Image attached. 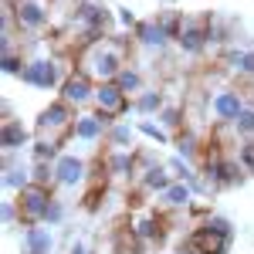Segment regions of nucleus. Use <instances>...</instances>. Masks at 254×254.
Here are the masks:
<instances>
[{"mask_svg": "<svg viewBox=\"0 0 254 254\" xmlns=\"http://www.w3.org/2000/svg\"><path fill=\"white\" fill-rule=\"evenodd\" d=\"M129 68L126 64V41L116 38H98L92 44H85L78 51V71L102 85V81H116L119 71Z\"/></svg>", "mask_w": 254, "mask_h": 254, "instance_id": "f257e3e1", "label": "nucleus"}, {"mask_svg": "<svg viewBox=\"0 0 254 254\" xmlns=\"http://www.w3.org/2000/svg\"><path fill=\"white\" fill-rule=\"evenodd\" d=\"M75 109L68 105V102H51L44 112L38 116V122H34V136L44 139V142H64V136H71V126H75Z\"/></svg>", "mask_w": 254, "mask_h": 254, "instance_id": "f03ea898", "label": "nucleus"}, {"mask_svg": "<svg viewBox=\"0 0 254 254\" xmlns=\"http://www.w3.org/2000/svg\"><path fill=\"white\" fill-rule=\"evenodd\" d=\"M7 3L14 10L17 31H24V34H41L51 24V17H55L51 0H7Z\"/></svg>", "mask_w": 254, "mask_h": 254, "instance_id": "7ed1b4c3", "label": "nucleus"}, {"mask_svg": "<svg viewBox=\"0 0 254 254\" xmlns=\"http://www.w3.org/2000/svg\"><path fill=\"white\" fill-rule=\"evenodd\" d=\"M51 187H41V183H31L17 193V210H20V224L24 227H34V224H44L48 217V207H51Z\"/></svg>", "mask_w": 254, "mask_h": 254, "instance_id": "20e7f679", "label": "nucleus"}, {"mask_svg": "<svg viewBox=\"0 0 254 254\" xmlns=\"http://www.w3.org/2000/svg\"><path fill=\"white\" fill-rule=\"evenodd\" d=\"M203 173H207V190H224V187H237L244 180V166L237 159H227V156H207L203 163Z\"/></svg>", "mask_w": 254, "mask_h": 254, "instance_id": "39448f33", "label": "nucleus"}, {"mask_svg": "<svg viewBox=\"0 0 254 254\" xmlns=\"http://www.w3.org/2000/svg\"><path fill=\"white\" fill-rule=\"evenodd\" d=\"M68 75H61V64L51 58H34L27 61V71H24V81L34 85L41 92H51V88H61Z\"/></svg>", "mask_w": 254, "mask_h": 254, "instance_id": "423d86ee", "label": "nucleus"}, {"mask_svg": "<svg viewBox=\"0 0 254 254\" xmlns=\"http://www.w3.org/2000/svg\"><path fill=\"white\" fill-rule=\"evenodd\" d=\"M227 248H231V237L217 234L214 227L200 224L193 234L187 237V244H183V254H227Z\"/></svg>", "mask_w": 254, "mask_h": 254, "instance_id": "0eeeda50", "label": "nucleus"}, {"mask_svg": "<svg viewBox=\"0 0 254 254\" xmlns=\"http://www.w3.org/2000/svg\"><path fill=\"white\" fill-rule=\"evenodd\" d=\"M92 102H95V112H109V116H116V119L126 116L129 105H132L129 95L119 88L116 81H102V85H95V98H92Z\"/></svg>", "mask_w": 254, "mask_h": 254, "instance_id": "6e6552de", "label": "nucleus"}, {"mask_svg": "<svg viewBox=\"0 0 254 254\" xmlns=\"http://www.w3.org/2000/svg\"><path fill=\"white\" fill-rule=\"evenodd\" d=\"M58 92H61V102H68L71 109H81V105H88V102L95 98V81L75 68V71L64 78V85H61Z\"/></svg>", "mask_w": 254, "mask_h": 254, "instance_id": "1a4fd4ad", "label": "nucleus"}, {"mask_svg": "<svg viewBox=\"0 0 254 254\" xmlns=\"http://www.w3.org/2000/svg\"><path fill=\"white\" fill-rule=\"evenodd\" d=\"M241 112H244V98H241V92H234V88H220V92L210 98V116H214L217 122L234 126Z\"/></svg>", "mask_w": 254, "mask_h": 254, "instance_id": "9d476101", "label": "nucleus"}, {"mask_svg": "<svg viewBox=\"0 0 254 254\" xmlns=\"http://www.w3.org/2000/svg\"><path fill=\"white\" fill-rule=\"evenodd\" d=\"M180 51H187V55H200L207 44H210V24L207 20H183V31H180Z\"/></svg>", "mask_w": 254, "mask_h": 254, "instance_id": "9b49d317", "label": "nucleus"}, {"mask_svg": "<svg viewBox=\"0 0 254 254\" xmlns=\"http://www.w3.org/2000/svg\"><path fill=\"white\" fill-rule=\"evenodd\" d=\"M0 146H3V153H17L24 146H34L31 142V129L20 126V119H3V126H0Z\"/></svg>", "mask_w": 254, "mask_h": 254, "instance_id": "f8f14e48", "label": "nucleus"}, {"mask_svg": "<svg viewBox=\"0 0 254 254\" xmlns=\"http://www.w3.org/2000/svg\"><path fill=\"white\" fill-rule=\"evenodd\" d=\"M85 173H88V163L81 156H58V163H55V176L61 187H81Z\"/></svg>", "mask_w": 254, "mask_h": 254, "instance_id": "ddd939ff", "label": "nucleus"}, {"mask_svg": "<svg viewBox=\"0 0 254 254\" xmlns=\"http://www.w3.org/2000/svg\"><path fill=\"white\" fill-rule=\"evenodd\" d=\"M24 254H51V231L48 227H41V224H34V227H24Z\"/></svg>", "mask_w": 254, "mask_h": 254, "instance_id": "4468645a", "label": "nucleus"}, {"mask_svg": "<svg viewBox=\"0 0 254 254\" xmlns=\"http://www.w3.org/2000/svg\"><path fill=\"white\" fill-rule=\"evenodd\" d=\"M136 38H139V44H146V48H153V51H163V48H166V41H170V34L163 31V24H159V20H139Z\"/></svg>", "mask_w": 254, "mask_h": 254, "instance_id": "2eb2a0df", "label": "nucleus"}, {"mask_svg": "<svg viewBox=\"0 0 254 254\" xmlns=\"http://www.w3.org/2000/svg\"><path fill=\"white\" fill-rule=\"evenodd\" d=\"M105 170L112 176H132L136 173V156L126 153V149H112V153L105 156Z\"/></svg>", "mask_w": 254, "mask_h": 254, "instance_id": "dca6fc26", "label": "nucleus"}, {"mask_svg": "<svg viewBox=\"0 0 254 254\" xmlns=\"http://www.w3.org/2000/svg\"><path fill=\"white\" fill-rule=\"evenodd\" d=\"M31 183H34V180H31V173H27L24 166H14L10 159L3 163V187H7V190H17L20 193V190L31 187Z\"/></svg>", "mask_w": 254, "mask_h": 254, "instance_id": "f3484780", "label": "nucleus"}, {"mask_svg": "<svg viewBox=\"0 0 254 254\" xmlns=\"http://www.w3.org/2000/svg\"><path fill=\"white\" fill-rule=\"evenodd\" d=\"M142 183H146V190L166 193V190L173 187V173H170L166 166H149V170H146V176H142Z\"/></svg>", "mask_w": 254, "mask_h": 254, "instance_id": "a211bd4d", "label": "nucleus"}, {"mask_svg": "<svg viewBox=\"0 0 254 254\" xmlns=\"http://www.w3.org/2000/svg\"><path fill=\"white\" fill-rule=\"evenodd\" d=\"M132 231H136L139 241H146V244H159V241H163V217H146V220L136 224Z\"/></svg>", "mask_w": 254, "mask_h": 254, "instance_id": "6ab92c4d", "label": "nucleus"}, {"mask_svg": "<svg viewBox=\"0 0 254 254\" xmlns=\"http://www.w3.org/2000/svg\"><path fill=\"white\" fill-rule=\"evenodd\" d=\"M116 85L126 92V95H142V92H146L142 75H139L136 68H122V71H119V78H116Z\"/></svg>", "mask_w": 254, "mask_h": 254, "instance_id": "aec40b11", "label": "nucleus"}, {"mask_svg": "<svg viewBox=\"0 0 254 254\" xmlns=\"http://www.w3.org/2000/svg\"><path fill=\"white\" fill-rule=\"evenodd\" d=\"M159 196H163V203H166V207H190L193 187H190V183H173L166 193H159Z\"/></svg>", "mask_w": 254, "mask_h": 254, "instance_id": "412c9836", "label": "nucleus"}, {"mask_svg": "<svg viewBox=\"0 0 254 254\" xmlns=\"http://www.w3.org/2000/svg\"><path fill=\"white\" fill-rule=\"evenodd\" d=\"M132 109L136 112H142V116H153V112H163L166 105H163V92H142V95H136V102H132Z\"/></svg>", "mask_w": 254, "mask_h": 254, "instance_id": "4be33fe9", "label": "nucleus"}, {"mask_svg": "<svg viewBox=\"0 0 254 254\" xmlns=\"http://www.w3.org/2000/svg\"><path fill=\"white\" fill-rule=\"evenodd\" d=\"M166 170L176 176V183H190V187L196 190V183H200V180H196V173L190 170V163H187L183 156H173L170 163H166Z\"/></svg>", "mask_w": 254, "mask_h": 254, "instance_id": "5701e85b", "label": "nucleus"}, {"mask_svg": "<svg viewBox=\"0 0 254 254\" xmlns=\"http://www.w3.org/2000/svg\"><path fill=\"white\" fill-rule=\"evenodd\" d=\"M132 136H136V129H132V126H126V122H116V126L109 129V142H112L116 149L132 146Z\"/></svg>", "mask_w": 254, "mask_h": 254, "instance_id": "b1692460", "label": "nucleus"}, {"mask_svg": "<svg viewBox=\"0 0 254 254\" xmlns=\"http://www.w3.org/2000/svg\"><path fill=\"white\" fill-rule=\"evenodd\" d=\"M31 180L41 183V187H55V183H58V176H55V163H38V159H34Z\"/></svg>", "mask_w": 254, "mask_h": 254, "instance_id": "393cba45", "label": "nucleus"}, {"mask_svg": "<svg viewBox=\"0 0 254 254\" xmlns=\"http://www.w3.org/2000/svg\"><path fill=\"white\" fill-rule=\"evenodd\" d=\"M58 142H44V139H34V159L38 163H58Z\"/></svg>", "mask_w": 254, "mask_h": 254, "instance_id": "a878e982", "label": "nucleus"}, {"mask_svg": "<svg viewBox=\"0 0 254 254\" xmlns=\"http://www.w3.org/2000/svg\"><path fill=\"white\" fill-rule=\"evenodd\" d=\"M0 68H3V75H20L24 78V71H27V61H24V55H3L0 58Z\"/></svg>", "mask_w": 254, "mask_h": 254, "instance_id": "bb28decb", "label": "nucleus"}, {"mask_svg": "<svg viewBox=\"0 0 254 254\" xmlns=\"http://www.w3.org/2000/svg\"><path fill=\"white\" fill-rule=\"evenodd\" d=\"M173 146H176V153L183 159H193L196 156V139H193V132H180V136L173 139Z\"/></svg>", "mask_w": 254, "mask_h": 254, "instance_id": "cd10ccee", "label": "nucleus"}, {"mask_svg": "<svg viewBox=\"0 0 254 254\" xmlns=\"http://www.w3.org/2000/svg\"><path fill=\"white\" fill-rule=\"evenodd\" d=\"M234 129H237V136H254V105H244V112L237 116Z\"/></svg>", "mask_w": 254, "mask_h": 254, "instance_id": "c85d7f7f", "label": "nucleus"}, {"mask_svg": "<svg viewBox=\"0 0 254 254\" xmlns=\"http://www.w3.org/2000/svg\"><path fill=\"white\" fill-rule=\"evenodd\" d=\"M156 119L163 122V126H166V129H180V126H183V109H176V105H166V109H163Z\"/></svg>", "mask_w": 254, "mask_h": 254, "instance_id": "c756f323", "label": "nucleus"}, {"mask_svg": "<svg viewBox=\"0 0 254 254\" xmlns=\"http://www.w3.org/2000/svg\"><path fill=\"white\" fill-rule=\"evenodd\" d=\"M231 61L241 75H254V51H237V55H231Z\"/></svg>", "mask_w": 254, "mask_h": 254, "instance_id": "7c9ffc66", "label": "nucleus"}, {"mask_svg": "<svg viewBox=\"0 0 254 254\" xmlns=\"http://www.w3.org/2000/svg\"><path fill=\"white\" fill-rule=\"evenodd\" d=\"M136 129L142 132V136H149V139H156V142H163V146L170 142V132H166L163 126H153V122H139Z\"/></svg>", "mask_w": 254, "mask_h": 254, "instance_id": "2f4dec72", "label": "nucleus"}, {"mask_svg": "<svg viewBox=\"0 0 254 254\" xmlns=\"http://www.w3.org/2000/svg\"><path fill=\"white\" fill-rule=\"evenodd\" d=\"M237 163L244 166V173H254V142H244L237 149Z\"/></svg>", "mask_w": 254, "mask_h": 254, "instance_id": "473e14b6", "label": "nucleus"}, {"mask_svg": "<svg viewBox=\"0 0 254 254\" xmlns=\"http://www.w3.org/2000/svg\"><path fill=\"white\" fill-rule=\"evenodd\" d=\"M207 227H214L217 234H224V237H234V227H231L227 217H207Z\"/></svg>", "mask_w": 254, "mask_h": 254, "instance_id": "72a5a7b5", "label": "nucleus"}, {"mask_svg": "<svg viewBox=\"0 0 254 254\" xmlns=\"http://www.w3.org/2000/svg\"><path fill=\"white\" fill-rule=\"evenodd\" d=\"M20 220V210H17V200H3V227H14Z\"/></svg>", "mask_w": 254, "mask_h": 254, "instance_id": "f704fd0d", "label": "nucleus"}, {"mask_svg": "<svg viewBox=\"0 0 254 254\" xmlns=\"http://www.w3.org/2000/svg\"><path fill=\"white\" fill-rule=\"evenodd\" d=\"M61 217H64V207H61V200H51V207H48V217H44V224H48V227H55V224H61Z\"/></svg>", "mask_w": 254, "mask_h": 254, "instance_id": "c9c22d12", "label": "nucleus"}, {"mask_svg": "<svg viewBox=\"0 0 254 254\" xmlns=\"http://www.w3.org/2000/svg\"><path fill=\"white\" fill-rule=\"evenodd\" d=\"M71 254H85V248L81 244H71Z\"/></svg>", "mask_w": 254, "mask_h": 254, "instance_id": "e433bc0d", "label": "nucleus"}]
</instances>
